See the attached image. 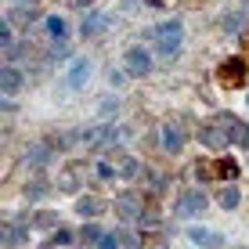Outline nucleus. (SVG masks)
<instances>
[{
  "mask_svg": "<svg viewBox=\"0 0 249 249\" xmlns=\"http://www.w3.org/2000/svg\"><path fill=\"white\" fill-rule=\"evenodd\" d=\"M116 108H119V101H116V98H105V101H101V108H98V116H101V119H112Z\"/></svg>",
  "mask_w": 249,
  "mask_h": 249,
  "instance_id": "412c9836",
  "label": "nucleus"
},
{
  "mask_svg": "<svg viewBox=\"0 0 249 249\" xmlns=\"http://www.w3.org/2000/svg\"><path fill=\"white\" fill-rule=\"evenodd\" d=\"M213 181H238V162L235 159H217V166H213Z\"/></svg>",
  "mask_w": 249,
  "mask_h": 249,
  "instance_id": "ddd939ff",
  "label": "nucleus"
},
{
  "mask_svg": "<svg viewBox=\"0 0 249 249\" xmlns=\"http://www.w3.org/2000/svg\"><path fill=\"white\" fill-rule=\"evenodd\" d=\"M246 105H249V98H246Z\"/></svg>",
  "mask_w": 249,
  "mask_h": 249,
  "instance_id": "473e14b6",
  "label": "nucleus"
},
{
  "mask_svg": "<svg viewBox=\"0 0 249 249\" xmlns=\"http://www.w3.org/2000/svg\"><path fill=\"white\" fill-rule=\"evenodd\" d=\"M137 224H141V228H156V224H159V213H156V210H152V213L144 210V213H141V220H137Z\"/></svg>",
  "mask_w": 249,
  "mask_h": 249,
  "instance_id": "b1692460",
  "label": "nucleus"
},
{
  "mask_svg": "<svg viewBox=\"0 0 249 249\" xmlns=\"http://www.w3.org/2000/svg\"><path fill=\"white\" fill-rule=\"evenodd\" d=\"M11 4H36V0H11Z\"/></svg>",
  "mask_w": 249,
  "mask_h": 249,
  "instance_id": "c756f323",
  "label": "nucleus"
},
{
  "mask_svg": "<svg viewBox=\"0 0 249 249\" xmlns=\"http://www.w3.org/2000/svg\"><path fill=\"white\" fill-rule=\"evenodd\" d=\"M36 249H54V242H44V246H36Z\"/></svg>",
  "mask_w": 249,
  "mask_h": 249,
  "instance_id": "7c9ffc66",
  "label": "nucleus"
},
{
  "mask_svg": "<svg viewBox=\"0 0 249 249\" xmlns=\"http://www.w3.org/2000/svg\"><path fill=\"white\" fill-rule=\"evenodd\" d=\"M69 242H72V231H69V228H58V231H54V246H69Z\"/></svg>",
  "mask_w": 249,
  "mask_h": 249,
  "instance_id": "a878e982",
  "label": "nucleus"
},
{
  "mask_svg": "<svg viewBox=\"0 0 249 249\" xmlns=\"http://www.w3.org/2000/svg\"><path fill=\"white\" fill-rule=\"evenodd\" d=\"M235 123H238V119L231 112H217L199 130V141L206 144V148H224V144H231V130H235Z\"/></svg>",
  "mask_w": 249,
  "mask_h": 249,
  "instance_id": "f257e3e1",
  "label": "nucleus"
},
{
  "mask_svg": "<svg viewBox=\"0 0 249 249\" xmlns=\"http://www.w3.org/2000/svg\"><path fill=\"white\" fill-rule=\"evenodd\" d=\"M0 44H4V51L15 47V33H11V22L4 18V25H0Z\"/></svg>",
  "mask_w": 249,
  "mask_h": 249,
  "instance_id": "aec40b11",
  "label": "nucleus"
},
{
  "mask_svg": "<svg viewBox=\"0 0 249 249\" xmlns=\"http://www.w3.org/2000/svg\"><path fill=\"white\" fill-rule=\"evenodd\" d=\"M0 90H4V98H15V94L22 90V69L18 65H4V72H0Z\"/></svg>",
  "mask_w": 249,
  "mask_h": 249,
  "instance_id": "1a4fd4ad",
  "label": "nucleus"
},
{
  "mask_svg": "<svg viewBox=\"0 0 249 249\" xmlns=\"http://www.w3.org/2000/svg\"><path fill=\"white\" fill-rule=\"evenodd\" d=\"M94 249H119V235H112V231H105V235H101V242L94 246Z\"/></svg>",
  "mask_w": 249,
  "mask_h": 249,
  "instance_id": "4be33fe9",
  "label": "nucleus"
},
{
  "mask_svg": "<svg viewBox=\"0 0 249 249\" xmlns=\"http://www.w3.org/2000/svg\"><path fill=\"white\" fill-rule=\"evenodd\" d=\"M44 29H47L51 40H69V25H65L62 15H47V18H44Z\"/></svg>",
  "mask_w": 249,
  "mask_h": 249,
  "instance_id": "f8f14e48",
  "label": "nucleus"
},
{
  "mask_svg": "<svg viewBox=\"0 0 249 249\" xmlns=\"http://www.w3.org/2000/svg\"><path fill=\"white\" fill-rule=\"evenodd\" d=\"M141 199H137V195L134 192H123V195H119V199H116V217L119 220H123V224H134V220H141Z\"/></svg>",
  "mask_w": 249,
  "mask_h": 249,
  "instance_id": "423d86ee",
  "label": "nucleus"
},
{
  "mask_svg": "<svg viewBox=\"0 0 249 249\" xmlns=\"http://www.w3.org/2000/svg\"><path fill=\"white\" fill-rule=\"evenodd\" d=\"M54 213H36V228H54Z\"/></svg>",
  "mask_w": 249,
  "mask_h": 249,
  "instance_id": "bb28decb",
  "label": "nucleus"
},
{
  "mask_svg": "<svg viewBox=\"0 0 249 249\" xmlns=\"http://www.w3.org/2000/svg\"><path fill=\"white\" fill-rule=\"evenodd\" d=\"M105 29V15L101 11H87L83 15V25H80V33H83V40H90V36H98V33Z\"/></svg>",
  "mask_w": 249,
  "mask_h": 249,
  "instance_id": "9d476101",
  "label": "nucleus"
},
{
  "mask_svg": "<svg viewBox=\"0 0 249 249\" xmlns=\"http://www.w3.org/2000/svg\"><path fill=\"white\" fill-rule=\"evenodd\" d=\"M159 144L170 152V156H177V152L184 148V134H181V126H177V123H166V126H162V134H159Z\"/></svg>",
  "mask_w": 249,
  "mask_h": 249,
  "instance_id": "6e6552de",
  "label": "nucleus"
},
{
  "mask_svg": "<svg viewBox=\"0 0 249 249\" xmlns=\"http://www.w3.org/2000/svg\"><path fill=\"white\" fill-rule=\"evenodd\" d=\"M123 69H126V76H148L152 72V54H148V47H126L123 51Z\"/></svg>",
  "mask_w": 249,
  "mask_h": 249,
  "instance_id": "39448f33",
  "label": "nucleus"
},
{
  "mask_svg": "<svg viewBox=\"0 0 249 249\" xmlns=\"http://www.w3.org/2000/svg\"><path fill=\"white\" fill-rule=\"evenodd\" d=\"M206 206H210V195L195 188V192H181V195H177V202H174V213H177L181 220H192V217H199V213L206 210Z\"/></svg>",
  "mask_w": 249,
  "mask_h": 249,
  "instance_id": "20e7f679",
  "label": "nucleus"
},
{
  "mask_svg": "<svg viewBox=\"0 0 249 249\" xmlns=\"http://www.w3.org/2000/svg\"><path fill=\"white\" fill-rule=\"evenodd\" d=\"M7 18H11V25H29V11H25V7H18V11H11Z\"/></svg>",
  "mask_w": 249,
  "mask_h": 249,
  "instance_id": "5701e85b",
  "label": "nucleus"
},
{
  "mask_svg": "<svg viewBox=\"0 0 249 249\" xmlns=\"http://www.w3.org/2000/svg\"><path fill=\"white\" fill-rule=\"evenodd\" d=\"M238 202H242L238 184H224V188L217 192V206H220V210H238Z\"/></svg>",
  "mask_w": 249,
  "mask_h": 249,
  "instance_id": "9b49d317",
  "label": "nucleus"
},
{
  "mask_svg": "<svg viewBox=\"0 0 249 249\" xmlns=\"http://www.w3.org/2000/svg\"><path fill=\"white\" fill-rule=\"evenodd\" d=\"M148 4H152V7H162V0H148Z\"/></svg>",
  "mask_w": 249,
  "mask_h": 249,
  "instance_id": "2f4dec72",
  "label": "nucleus"
},
{
  "mask_svg": "<svg viewBox=\"0 0 249 249\" xmlns=\"http://www.w3.org/2000/svg\"><path fill=\"white\" fill-rule=\"evenodd\" d=\"M119 242H123V246H130V249H137V246H141V238H137L134 231H119Z\"/></svg>",
  "mask_w": 249,
  "mask_h": 249,
  "instance_id": "393cba45",
  "label": "nucleus"
},
{
  "mask_svg": "<svg viewBox=\"0 0 249 249\" xmlns=\"http://www.w3.org/2000/svg\"><path fill=\"white\" fill-rule=\"evenodd\" d=\"M188 238H192L195 246H220V238L213 235V231H206V228H188Z\"/></svg>",
  "mask_w": 249,
  "mask_h": 249,
  "instance_id": "f3484780",
  "label": "nucleus"
},
{
  "mask_svg": "<svg viewBox=\"0 0 249 249\" xmlns=\"http://www.w3.org/2000/svg\"><path fill=\"white\" fill-rule=\"evenodd\" d=\"M90 58H72V65H69V80H65V87L69 90H80V87H87V80H90Z\"/></svg>",
  "mask_w": 249,
  "mask_h": 249,
  "instance_id": "0eeeda50",
  "label": "nucleus"
},
{
  "mask_svg": "<svg viewBox=\"0 0 249 249\" xmlns=\"http://www.w3.org/2000/svg\"><path fill=\"white\" fill-rule=\"evenodd\" d=\"M25 195H29V199H44V195H47V181H44V177L29 181V184H25Z\"/></svg>",
  "mask_w": 249,
  "mask_h": 249,
  "instance_id": "6ab92c4d",
  "label": "nucleus"
},
{
  "mask_svg": "<svg viewBox=\"0 0 249 249\" xmlns=\"http://www.w3.org/2000/svg\"><path fill=\"white\" fill-rule=\"evenodd\" d=\"M246 76H249V65L242 62V58H224V62L217 65V80L224 90H238L246 87Z\"/></svg>",
  "mask_w": 249,
  "mask_h": 249,
  "instance_id": "7ed1b4c3",
  "label": "nucleus"
},
{
  "mask_svg": "<svg viewBox=\"0 0 249 249\" xmlns=\"http://www.w3.org/2000/svg\"><path fill=\"white\" fill-rule=\"evenodd\" d=\"M72 7H87V4H94V0H69Z\"/></svg>",
  "mask_w": 249,
  "mask_h": 249,
  "instance_id": "c85d7f7f",
  "label": "nucleus"
},
{
  "mask_svg": "<svg viewBox=\"0 0 249 249\" xmlns=\"http://www.w3.org/2000/svg\"><path fill=\"white\" fill-rule=\"evenodd\" d=\"M152 36H156V47L162 51V54H166V58H174L177 51H181L184 25H181V18H166V22H159L156 29H152Z\"/></svg>",
  "mask_w": 249,
  "mask_h": 249,
  "instance_id": "f03ea898",
  "label": "nucleus"
},
{
  "mask_svg": "<svg viewBox=\"0 0 249 249\" xmlns=\"http://www.w3.org/2000/svg\"><path fill=\"white\" fill-rule=\"evenodd\" d=\"M76 184H80V174H76V170L62 174V188H76Z\"/></svg>",
  "mask_w": 249,
  "mask_h": 249,
  "instance_id": "cd10ccee",
  "label": "nucleus"
},
{
  "mask_svg": "<svg viewBox=\"0 0 249 249\" xmlns=\"http://www.w3.org/2000/svg\"><path fill=\"white\" fill-rule=\"evenodd\" d=\"M116 174L119 177H137V174H141V162H137L134 156H123V159H119V166H116Z\"/></svg>",
  "mask_w": 249,
  "mask_h": 249,
  "instance_id": "a211bd4d",
  "label": "nucleus"
},
{
  "mask_svg": "<svg viewBox=\"0 0 249 249\" xmlns=\"http://www.w3.org/2000/svg\"><path fill=\"white\" fill-rule=\"evenodd\" d=\"M51 156V141H40V144H29V152H25V159L33 162V166H44Z\"/></svg>",
  "mask_w": 249,
  "mask_h": 249,
  "instance_id": "2eb2a0df",
  "label": "nucleus"
},
{
  "mask_svg": "<svg viewBox=\"0 0 249 249\" xmlns=\"http://www.w3.org/2000/svg\"><path fill=\"white\" fill-rule=\"evenodd\" d=\"M101 235H105V231H101L98 224H94V220H87V224L80 228V242H83V246H90V249L101 242Z\"/></svg>",
  "mask_w": 249,
  "mask_h": 249,
  "instance_id": "dca6fc26",
  "label": "nucleus"
},
{
  "mask_svg": "<svg viewBox=\"0 0 249 249\" xmlns=\"http://www.w3.org/2000/svg\"><path fill=\"white\" fill-rule=\"evenodd\" d=\"M101 210H105V206L94 199V195H83V199H76V213H80V217H98Z\"/></svg>",
  "mask_w": 249,
  "mask_h": 249,
  "instance_id": "4468645a",
  "label": "nucleus"
}]
</instances>
